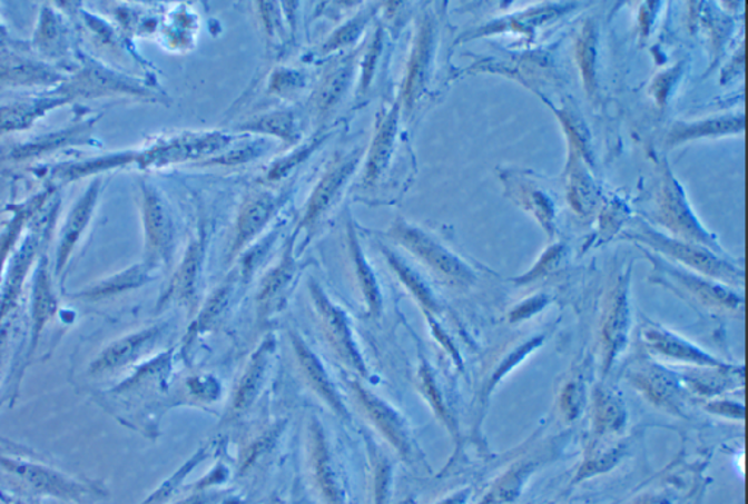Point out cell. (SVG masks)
Instances as JSON below:
<instances>
[{"label": "cell", "mask_w": 748, "mask_h": 504, "mask_svg": "<svg viewBox=\"0 0 748 504\" xmlns=\"http://www.w3.org/2000/svg\"><path fill=\"white\" fill-rule=\"evenodd\" d=\"M658 221L677 236V240L703 246L718 255L722 251L713 236H710L691 214L680 186L671 176L666 177L661 196H659Z\"/></svg>", "instance_id": "obj_12"}, {"label": "cell", "mask_w": 748, "mask_h": 504, "mask_svg": "<svg viewBox=\"0 0 748 504\" xmlns=\"http://www.w3.org/2000/svg\"><path fill=\"white\" fill-rule=\"evenodd\" d=\"M596 45V31H593L591 24H588L584 27L581 39H579L578 60L579 65H581L584 82H587L589 90L596 86V73H593L597 56Z\"/></svg>", "instance_id": "obj_35"}, {"label": "cell", "mask_w": 748, "mask_h": 504, "mask_svg": "<svg viewBox=\"0 0 748 504\" xmlns=\"http://www.w3.org/2000/svg\"><path fill=\"white\" fill-rule=\"evenodd\" d=\"M207 231L199 230L187 245L184 259L173 274L170 284L164 291L160 307H166L176 303V305L187 307V310H194L198 302L200 277H203L205 256H207Z\"/></svg>", "instance_id": "obj_17"}, {"label": "cell", "mask_w": 748, "mask_h": 504, "mask_svg": "<svg viewBox=\"0 0 748 504\" xmlns=\"http://www.w3.org/2000/svg\"><path fill=\"white\" fill-rule=\"evenodd\" d=\"M56 310H58V298H56L53 287H51L46 265L41 263L39 269H37L35 294H32V328L28 357H31L32 353H35L40 336L43 334L46 325L49 324L51 317L55 316Z\"/></svg>", "instance_id": "obj_28"}, {"label": "cell", "mask_w": 748, "mask_h": 504, "mask_svg": "<svg viewBox=\"0 0 748 504\" xmlns=\"http://www.w3.org/2000/svg\"><path fill=\"white\" fill-rule=\"evenodd\" d=\"M678 375L689 394L708 401L745 385V366L731 363L724 367H686Z\"/></svg>", "instance_id": "obj_21"}, {"label": "cell", "mask_w": 748, "mask_h": 504, "mask_svg": "<svg viewBox=\"0 0 748 504\" xmlns=\"http://www.w3.org/2000/svg\"><path fill=\"white\" fill-rule=\"evenodd\" d=\"M628 426V408L623 396L602 382L592 392V431L596 438L616 437Z\"/></svg>", "instance_id": "obj_22"}, {"label": "cell", "mask_w": 748, "mask_h": 504, "mask_svg": "<svg viewBox=\"0 0 748 504\" xmlns=\"http://www.w3.org/2000/svg\"><path fill=\"white\" fill-rule=\"evenodd\" d=\"M0 468L21 481L32 493L68 504L98 502L107 494L106 488L97 481L72 477L53 466L21 456L0 454Z\"/></svg>", "instance_id": "obj_1"}, {"label": "cell", "mask_w": 748, "mask_h": 504, "mask_svg": "<svg viewBox=\"0 0 748 504\" xmlns=\"http://www.w3.org/2000/svg\"><path fill=\"white\" fill-rule=\"evenodd\" d=\"M303 83L301 73H294V71H278L277 75H274L273 82H270V90L283 95V92H288L298 88Z\"/></svg>", "instance_id": "obj_41"}, {"label": "cell", "mask_w": 748, "mask_h": 504, "mask_svg": "<svg viewBox=\"0 0 748 504\" xmlns=\"http://www.w3.org/2000/svg\"><path fill=\"white\" fill-rule=\"evenodd\" d=\"M624 236L651 247L653 251L662 255V258L676 260L686 269L695 270L696 274L709 279H717L721 284H731V286L742 283L741 269L703 246L663 236L644 224L633 231L624 233Z\"/></svg>", "instance_id": "obj_2"}, {"label": "cell", "mask_w": 748, "mask_h": 504, "mask_svg": "<svg viewBox=\"0 0 748 504\" xmlns=\"http://www.w3.org/2000/svg\"><path fill=\"white\" fill-rule=\"evenodd\" d=\"M232 144L223 132H185L157 142L139 156L144 167H164L181 162L208 161Z\"/></svg>", "instance_id": "obj_9"}, {"label": "cell", "mask_w": 748, "mask_h": 504, "mask_svg": "<svg viewBox=\"0 0 748 504\" xmlns=\"http://www.w3.org/2000/svg\"><path fill=\"white\" fill-rule=\"evenodd\" d=\"M584 399H587V385L581 379L570 381L564 385L560 394V409L568 422L579 418L584 407Z\"/></svg>", "instance_id": "obj_36"}, {"label": "cell", "mask_w": 748, "mask_h": 504, "mask_svg": "<svg viewBox=\"0 0 748 504\" xmlns=\"http://www.w3.org/2000/svg\"><path fill=\"white\" fill-rule=\"evenodd\" d=\"M387 236L449 286L470 287L474 283L475 275L464 260L413 224L397 219L387 230Z\"/></svg>", "instance_id": "obj_3"}, {"label": "cell", "mask_w": 748, "mask_h": 504, "mask_svg": "<svg viewBox=\"0 0 748 504\" xmlns=\"http://www.w3.org/2000/svg\"><path fill=\"white\" fill-rule=\"evenodd\" d=\"M37 109H39L37 106L8 107V109L0 111V129L23 128L35 118Z\"/></svg>", "instance_id": "obj_38"}, {"label": "cell", "mask_w": 748, "mask_h": 504, "mask_svg": "<svg viewBox=\"0 0 748 504\" xmlns=\"http://www.w3.org/2000/svg\"><path fill=\"white\" fill-rule=\"evenodd\" d=\"M347 246L355 281L358 284L367 316H371L372 319H377L382 315L383 309L381 284H378L377 275L374 273L372 265L368 264L362 243H360L357 230H355L351 221L347 224Z\"/></svg>", "instance_id": "obj_24"}, {"label": "cell", "mask_w": 748, "mask_h": 504, "mask_svg": "<svg viewBox=\"0 0 748 504\" xmlns=\"http://www.w3.org/2000/svg\"><path fill=\"white\" fill-rule=\"evenodd\" d=\"M154 269L149 268L147 264H138L130 266V268L121 270V273L114 275V277L105 279V281L96 284V286L83 289L79 297L88 298V300H100V298L116 296L130 289L142 287L151 279Z\"/></svg>", "instance_id": "obj_30"}, {"label": "cell", "mask_w": 748, "mask_h": 504, "mask_svg": "<svg viewBox=\"0 0 748 504\" xmlns=\"http://www.w3.org/2000/svg\"><path fill=\"white\" fill-rule=\"evenodd\" d=\"M640 338L649 356L680 364L681 367H724L729 364L682 336L671 333L663 326L651 324V322L642 326Z\"/></svg>", "instance_id": "obj_14"}, {"label": "cell", "mask_w": 748, "mask_h": 504, "mask_svg": "<svg viewBox=\"0 0 748 504\" xmlns=\"http://www.w3.org/2000/svg\"><path fill=\"white\" fill-rule=\"evenodd\" d=\"M237 130L238 132L268 135L288 145L301 141L296 118L289 110L269 111V113L255 116L238 125Z\"/></svg>", "instance_id": "obj_29"}, {"label": "cell", "mask_w": 748, "mask_h": 504, "mask_svg": "<svg viewBox=\"0 0 748 504\" xmlns=\"http://www.w3.org/2000/svg\"><path fill=\"white\" fill-rule=\"evenodd\" d=\"M374 13V8L368 7L364 11L358 12L357 16L351 18L344 26L336 28L329 37H327L324 45L321 46V55H331L335 51L350 48L355 41L363 36L364 30L371 22Z\"/></svg>", "instance_id": "obj_32"}, {"label": "cell", "mask_w": 748, "mask_h": 504, "mask_svg": "<svg viewBox=\"0 0 748 504\" xmlns=\"http://www.w3.org/2000/svg\"><path fill=\"white\" fill-rule=\"evenodd\" d=\"M164 333H166V325H154L138 333L121 336L98 354L96 360L91 363L90 375H110V373L137 363L140 357L147 356L156 348Z\"/></svg>", "instance_id": "obj_18"}, {"label": "cell", "mask_w": 748, "mask_h": 504, "mask_svg": "<svg viewBox=\"0 0 748 504\" xmlns=\"http://www.w3.org/2000/svg\"><path fill=\"white\" fill-rule=\"evenodd\" d=\"M11 504H26V503H23L21 501H16V502H11Z\"/></svg>", "instance_id": "obj_45"}, {"label": "cell", "mask_w": 748, "mask_h": 504, "mask_svg": "<svg viewBox=\"0 0 748 504\" xmlns=\"http://www.w3.org/2000/svg\"><path fill=\"white\" fill-rule=\"evenodd\" d=\"M145 259L156 270L171 263L176 249V227L170 208L152 185L142 186Z\"/></svg>", "instance_id": "obj_8"}, {"label": "cell", "mask_w": 748, "mask_h": 504, "mask_svg": "<svg viewBox=\"0 0 748 504\" xmlns=\"http://www.w3.org/2000/svg\"><path fill=\"white\" fill-rule=\"evenodd\" d=\"M297 236L292 235L280 251L278 263L266 270L256 293L257 320H268L287 302L293 284L296 281L302 265L296 256Z\"/></svg>", "instance_id": "obj_13"}, {"label": "cell", "mask_w": 748, "mask_h": 504, "mask_svg": "<svg viewBox=\"0 0 748 504\" xmlns=\"http://www.w3.org/2000/svg\"><path fill=\"white\" fill-rule=\"evenodd\" d=\"M563 246L551 247L544 256H542L540 263L531 270L530 274H526L525 277L519 278L518 283L525 284L534 281V279L542 277L549 273V270L554 269L555 265L559 264L560 259H563Z\"/></svg>", "instance_id": "obj_40"}, {"label": "cell", "mask_w": 748, "mask_h": 504, "mask_svg": "<svg viewBox=\"0 0 748 504\" xmlns=\"http://www.w3.org/2000/svg\"><path fill=\"white\" fill-rule=\"evenodd\" d=\"M362 158L363 149L357 148L347 154H339L332 160L308 196L294 235L298 237L302 231H306L307 236H311L316 230L321 221H324L331 209L338 202L341 195L357 171Z\"/></svg>", "instance_id": "obj_7"}, {"label": "cell", "mask_w": 748, "mask_h": 504, "mask_svg": "<svg viewBox=\"0 0 748 504\" xmlns=\"http://www.w3.org/2000/svg\"><path fill=\"white\" fill-rule=\"evenodd\" d=\"M274 353V340L266 339L260 348L252 356L245 372L233 392L230 404V417H240L255 404L257 396L264 387L266 375Z\"/></svg>", "instance_id": "obj_23"}, {"label": "cell", "mask_w": 748, "mask_h": 504, "mask_svg": "<svg viewBox=\"0 0 748 504\" xmlns=\"http://www.w3.org/2000/svg\"><path fill=\"white\" fill-rule=\"evenodd\" d=\"M308 294L316 319L319 322L322 334H324L327 345L332 353L350 370L357 373L358 376L367 377L368 367L360 348L357 336L353 328L347 312L343 309L335 300H332L329 294L321 286L315 278L308 279Z\"/></svg>", "instance_id": "obj_4"}, {"label": "cell", "mask_w": 748, "mask_h": 504, "mask_svg": "<svg viewBox=\"0 0 748 504\" xmlns=\"http://www.w3.org/2000/svg\"><path fill=\"white\" fill-rule=\"evenodd\" d=\"M647 256L653 264L654 281L672 289L678 296L689 297L691 302L708 309L736 310L740 306L741 298L725 287V284L713 283V279L671 264L662 256H654L649 251Z\"/></svg>", "instance_id": "obj_6"}, {"label": "cell", "mask_w": 748, "mask_h": 504, "mask_svg": "<svg viewBox=\"0 0 748 504\" xmlns=\"http://www.w3.org/2000/svg\"><path fill=\"white\" fill-rule=\"evenodd\" d=\"M419 381L421 392H423L425 398L430 401V404L436 411L437 417H441L449 431L452 433L457 431L456 419L453 417L451 411H449L446 403H444L441 387L436 384L432 368H430L427 363L421 364Z\"/></svg>", "instance_id": "obj_33"}, {"label": "cell", "mask_w": 748, "mask_h": 504, "mask_svg": "<svg viewBox=\"0 0 748 504\" xmlns=\"http://www.w3.org/2000/svg\"><path fill=\"white\" fill-rule=\"evenodd\" d=\"M348 386L351 394L354 395L360 405V409L366 415L368 422L377 428L378 433H382V436L391 445H394L401 455H411L413 441H411L409 424L401 413H397L390 403L374 394L373 391L367 389L358 379L348 381Z\"/></svg>", "instance_id": "obj_15"}, {"label": "cell", "mask_w": 748, "mask_h": 504, "mask_svg": "<svg viewBox=\"0 0 748 504\" xmlns=\"http://www.w3.org/2000/svg\"><path fill=\"white\" fill-rule=\"evenodd\" d=\"M705 409L712 415L729 419H745V405L731 399L706 401Z\"/></svg>", "instance_id": "obj_39"}, {"label": "cell", "mask_w": 748, "mask_h": 504, "mask_svg": "<svg viewBox=\"0 0 748 504\" xmlns=\"http://www.w3.org/2000/svg\"><path fill=\"white\" fill-rule=\"evenodd\" d=\"M382 251L386 263L394 269L396 277L400 278L402 284L410 289V293L417 298V302L420 303V306L423 307L424 312L430 316L432 313L441 310V305H439L437 298L434 297L432 289L427 287V284L423 281V278H421L420 275L405 263V260H402L400 256L394 254L391 249H387V247L382 246Z\"/></svg>", "instance_id": "obj_31"}, {"label": "cell", "mask_w": 748, "mask_h": 504, "mask_svg": "<svg viewBox=\"0 0 748 504\" xmlns=\"http://www.w3.org/2000/svg\"><path fill=\"white\" fill-rule=\"evenodd\" d=\"M324 139H315V141H312L311 144L304 145L301 149H297V151L292 152V156L283 158V160H279L277 165H274L273 168H270L268 172V180L269 181H278L280 179H284L285 176L288 175L289 171L293 170L294 167H297L306 160L307 156H311L313 151L317 148V145H319Z\"/></svg>", "instance_id": "obj_37"}, {"label": "cell", "mask_w": 748, "mask_h": 504, "mask_svg": "<svg viewBox=\"0 0 748 504\" xmlns=\"http://www.w3.org/2000/svg\"><path fill=\"white\" fill-rule=\"evenodd\" d=\"M433 41V24L430 20H424L420 24L413 53L410 56L409 68H406L404 90H402L401 96L406 109H411L414 106V102L419 100L421 91H423L430 60H432Z\"/></svg>", "instance_id": "obj_25"}, {"label": "cell", "mask_w": 748, "mask_h": 504, "mask_svg": "<svg viewBox=\"0 0 748 504\" xmlns=\"http://www.w3.org/2000/svg\"><path fill=\"white\" fill-rule=\"evenodd\" d=\"M289 343H292L294 357H296L303 381L306 382V385L311 387L317 398L324 401L326 407L335 413L336 417L348 422L351 415L347 405L344 403L343 394L336 387L319 356L308 347L306 339L296 330H289Z\"/></svg>", "instance_id": "obj_16"}, {"label": "cell", "mask_w": 748, "mask_h": 504, "mask_svg": "<svg viewBox=\"0 0 748 504\" xmlns=\"http://www.w3.org/2000/svg\"><path fill=\"white\" fill-rule=\"evenodd\" d=\"M545 303L547 300L544 297H535L530 302L523 303V305L519 306L518 309L512 313V322L525 319V317L534 315L535 312L541 310L542 307L545 306Z\"/></svg>", "instance_id": "obj_43"}, {"label": "cell", "mask_w": 748, "mask_h": 504, "mask_svg": "<svg viewBox=\"0 0 748 504\" xmlns=\"http://www.w3.org/2000/svg\"><path fill=\"white\" fill-rule=\"evenodd\" d=\"M624 379L653 407L685 418L687 392L677 370L653 360V357L634 358L626 368Z\"/></svg>", "instance_id": "obj_5"}, {"label": "cell", "mask_w": 748, "mask_h": 504, "mask_svg": "<svg viewBox=\"0 0 748 504\" xmlns=\"http://www.w3.org/2000/svg\"><path fill=\"white\" fill-rule=\"evenodd\" d=\"M629 274L617 279L608 296L604 315L601 320L602 377L623 356L630 338Z\"/></svg>", "instance_id": "obj_11"}, {"label": "cell", "mask_w": 748, "mask_h": 504, "mask_svg": "<svg viewBox=\"0 0 748 504\" xmlns=\"http://www.w3.org/2000/svg\"><path fill=\"white\" fill-rule=\"evenodd\" d=\"M355 69L357 58L354 55L336 60L325 69L312 97V107L317 120L324 121L329 118L332 111L347 96L350 87L353 86Z\"/></svg>", "instance_id": "obj_20"}, {"label": "cell", "mask_w": 748, "mask_h": 504, "mask_svg": "<svg viewBox=\"0 0 748 504\" xmlns=\"http://www.w3.org/2000/svg\"><path fill=\"white\" fill-rule=\"evenodd\" d=\"M401 102L378 111L374 134L364 162L362 184L373 188L390 168L394 154L397 123H400Z\"/></svg>", "instance_id": "obj_19"}, {"label": "cell", "mask_w": 748, "mask_h": 504, "mask_svg": "<svg viewBox=\"0 0 748 504\" xmlns=\"http://www.w3.org/2000/svg\"><path fill=\"white\" fill-rule=\"evenodd\" d=\"M3 362V344H0V367H2Z\"/></svg>", "instance_id": "obj_44"}, {"label": "cell", "mask_w": 748, "mask_h": 504, "mask_svg": "<svg viewBox=\"0 0 748 504\" xmlns=\"http://www.w3.org/2000/svg\"><path fill=\"white\" fill-rule=\"evenodd\" d=\"M742 128V120L732 119H717L701 121L689 126H677L672 129L671 141H685V139L705 137V135L736 132L737 129Z\"/></svg>", "instance_id": "obj_34"}, {"label": "cell", "mask_w": 748, "mask_h": 504, "mask_svg": "<svg viewBox=\"0 0 748 504\" xmlns=\"http://www.w3.org/2000/svg\"><path fill=\"white\" fill-rule=\"evenodd\" d=\"M288 195L274 192L270 189H256L243 199L234 221L233 239L228 259H237L255 240L259 239L265 228L274 221L277 214L287 202Z\"/></svg>", "instance_id": "obj_10"}, {"label": "cell", "mask_w": 748, "mask_h": 504, "mask_svg": "<svg viewBox=\"0 0 748 504\" xmlns=\"http://www.w3.org/2000/svg\"><path fill=\"white\" fill-rule=\"evenodd\" d=\"M378 51H381V32H377V34L374 36L371 49H368V53L366 55V58H364L363 78H362L363 91L366 90L368 86H371L374 63H376V59L378 58Z\"/></svg>", "instance_id": "obj_42"}, {"label": "cell", "mask_w": 748, "mask_h": 504, "mask_svg": "<svg viewBox=\"0 0 748 504\" xmlns=\"http://www.w3.org/2000/svg\"><path fill=\"white\" fill-rule=\"evenodd\" d=\"M98 194V185H92L90 190L83 196L81 200L73 208L67 224H65L62 235H60V243L58 247V256H56V273H62L67 266L69 256L72 255L75 246L86 230L88 221L92 216L94 205H96Z\"/></svg>", "instance_id": "obj_27"}, {"label": "cell", "mask_w": 748, "mask_h": 504, "mask_svg": "<svg viewBox=\"0 0 748 504\" xmlns=\"http://www.w3.org/2000/svg\"><path fill=\"white\" fill-rule=\"evenodd\" d=\"M242 273H233L230 278L224 279L218 288H215L210 296L205 302L203 309L198 312L195 320L191 322L189 330H187V345L194 343L198 336L207 334L208 330L214 329L215 325L223 319L224 313L230 306L234 293H236L237 284L240 283Z\"/></svg>", "instance_id": "obj_26"}]
</instances>
